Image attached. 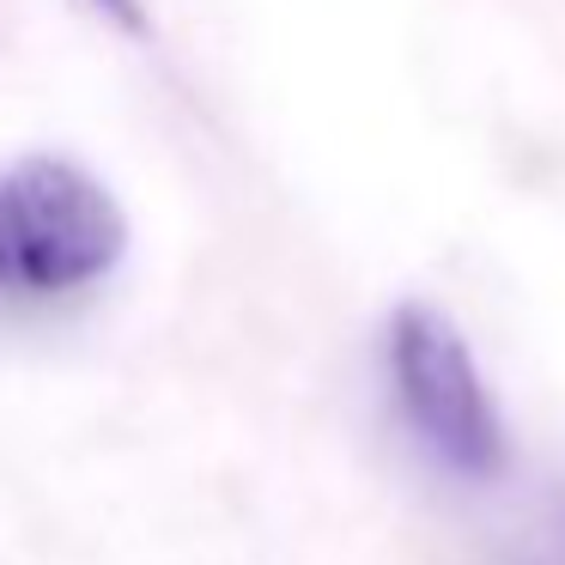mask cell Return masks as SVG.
<instances>
[{"instance_id":"1","label":"cell","mask_w":565,"mask_h":565,"mask_svg":"<svg viewBox=\"0 0 565 565\" xmlns=\"http://www.w3.org/2000/svg\"><path fill=\"white\" fill-rule=\"evenodd\" d=\"M128 256V213L86 164L25 152L0 164V317L92 298Z\"/></svg>"},{"instance_id":"2","label":"cell","mask_w":565,"mask_h":565,"mask_svg":"<svg viewBox=\"0 0 565 565\" xmlns=\"http://www.w3.org/2000/svg\"><path fill=\"white\" fill-rule=\"evenodd\" d=\"M383 365H390V390L402 407L407 431L419 438V450L438 468L462 480H492L511 456L504 444V414L487 390L468 334L456 329L444 310L419 305H395L390 329H383Z\"/></svg>"},{"instance_id":"3","label":"cell","mask_w":565,"mask_h":565,"mask_svg":"<svg viewBox=\"0 0 565 565\" xmlns=\"http://www.w3.org/2000/svg\"><path fill=\"white\" fill-rule=\"evenodd\" d=\"M92 7H104V13H110L116 25H128V31L147 25V19H140V0H92Z\"/></svg>"}]
</instances>
